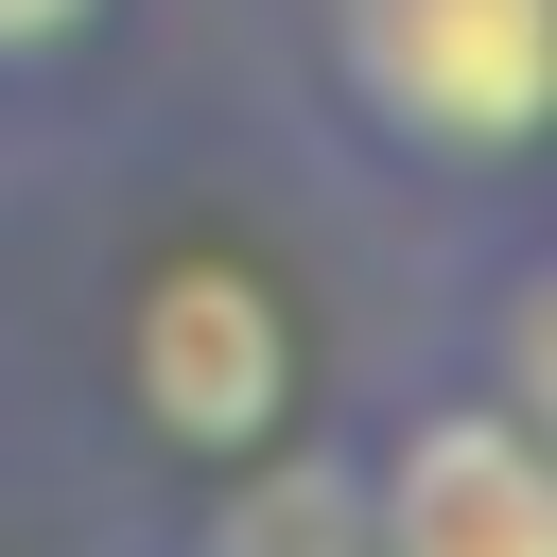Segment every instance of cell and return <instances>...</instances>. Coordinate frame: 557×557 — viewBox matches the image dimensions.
I'll return each mask as SVG.
<instances>
[{
    "mask_svg": "<svg viewBox=\"0 0 557 557\" xmlns=\"http://www.w3.org/2000/svg\"><path fill=\"white\" fill-rule=\"evenodd\" d=\"M87 17H104V0H0V70H52V52H87Z\"/></svg>",
    "mask_w": 557,
    "mask_h": 557,
    "instance_id": "5b68a950",
    "label": "cell"
},
{
    "mask_svg": "<svg viewBox=\"0 0 557 557\" xmlns=\"http://www.w3.org/2000/svg\"><path fill=\"white\" fill-rule=\"evenodd\" d=\"M122 400H139V435L191 453V470L296 435V313H278V278L226 261V244H174V261L139 278V313H122Z\"/></svg>",
    "mask_w": 557,
    "mask_h": 557,
    "instance_id": "7a4b0ae2",
    "label": "cell"
},
{
    "mask_svg": "<svg viewBox=\"0 0 557 557\" xmlns=\"http://www.w3.org/2000/svg\"><path fill=\"white\" fill-rule=\"evenodd\" d=\"M191 557H366V487H348V453H296V435L226 453V505L191 522Z\"/></svg>",
    "mask_w": 557,
    "mask_h": 557,
    "instance_id": "277c9868",
    "label": "cell"
},
{
    "mask_svg": "<svg viewBox=\"0 0 557 557\" xmlns=\"http://www.w3.org/2000/svg\"><path fill=\"white\" fill-rule=\"evenodd\" d=\"M366 487V557H557V453L540 400H400L383 453H348Z\"/></svg>",
    "mask_w": 557,
    "mask_h": 557,
    "instance_id": "3957f363",
    "label": "cell"
},
{
    "mask_svg": "<svg viewBox=\"0 0 557 557\" xmlns=\"http://www.w3.org/2000/svg\"><path fill=\"white\" fill-rule=\"evenodd\" d=\"M331 87L418 174H522L557 122V0H331Z\"/></svg>",
    "mask_w": 557,
    "mask_h": 557,
    "instance_id": "6da1fadb",
    "label": "cell"
}]
</instances>
